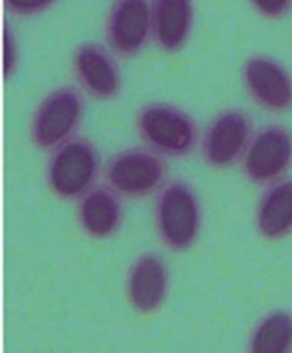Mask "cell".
<instances>
[{
	"label": "cell",
	"instance_id": "cell-1",
	"mask_svg": "<svg viewBox=\"0 0 292 353\" xmlns=\"http://www.w3.org/2000/svg\"><path fill=\"white\" fill-rule=\"evenodd\" d=\"M154 227L163 246L173 253L196 246L202 230V205L192 184L183 179L166 182L156 194Z\"/></svg>",
	"mask_w": 292,
	"mask_h": 353
},
{
	"label": "cell",
	"instance_id": "cell-2",
	"mask_svg": "<svg viewBox=\"0 0 292 353\" xmlns=\"http://www.w3.org/2000/svg\"><path fill=\"white\" fill-rule=\"evenodd\" d=\"M135 130L147 149L163 158H185L201 142L198 121L169 103H147L135 114Z\"/></svg>",
	"mask_w": 292,
	"mask_h": 353
},
{
	"label": "cell",
	"instance_id": "cell-3",
	"mask_svg": "<svg viewBox=\"0 0 292 353\" xmlns=\"http://www.w3.org/2000/svg\"><path fill=\"white\" fill-rule=\"evenodd\" d=\"M103 170L97 145L90 139L76 135L50 151L45 165L47 188L63 201H78L97 185Z\"/></svg>",
	"mask_w": 292,
	"mask_h": 353
},
{
	"label": "cell",
	"instance_id": "cell-4",
	"mask_svg": "<svg viewBox=\"0 0 292 353\" xmlns=\"http://www.w3.org/2000/svg\"><path fill=\"white\" fill-rule=\"evenodd\" d=\"M168 172L166 158L142 145L114 152L104 165L103 175L121 198L145 199L165 188Z\"/></svg>",
	"mask_w": 292,
	"mask_h": 353
},
{
	"label": "cell",
	"instance_id": "cell-5",
	"mask_svg": "<svg viewBox=\"0 0 292 353\" xmlns=\"http://www.w3.org/2000/svg\"><path fill=\"white\" fill-rule=\"evenodd\" d=\"M85 117V101L81 90L63 85L50 90L36 110L30 123V139L42 151H54L70 139L76 137Z\"/></svg>",
	"mask_w": 292,
	"mask_h": 353
},
{
	"label": "cell",
	"instance_id": "cell-6",
	"mask_svg": "<svg viewBox=\"0 0 292 353\" xmlns=\"http://www.w3.org/2000/svg\"><path fill=\"white\" fill-rule=\"evenodd\" d=\"M253 135L249 114L239 108H227L216 113L205 128L199 151L206 165L211 168H232L242 161Z\"/></svg>",
	"mask_w": 292,
	"mask_h": 353
},
{
	"label": "cell",
	"instance_id": "cell-7",
	"mask_svg": "<svg viewBox=\"0 0 292 353\" xmlns=\"http://www.w3.org/2000/svg\"><path fill=\"white\" fill-rule=\"evenodd\" d=\"M240 166L247 181L256 185L268 188L284 179L292 168V132L278 123L261 127L254 132Z\"/></svg>",
	"mask_w": 292,
	"mask_h": 353
},
{
	"label": "cell",
	"instance_id": "cell-8",
	"mask_svg": "<svg viewBox=\"0 0 292 353\" xmlns=\"http://www.w3.org/2000/svg\"><path fill=\"white\" fill-rule=\"evenodd\" d=\"M107 49L121 59L144 52L152 40V0H116L106 18Z\"/></svg>",
	"mask_w": 292,
	"mask_h": 353
},
{
	"label": "cell",
	"instance_id": "cell-9",
	"mask_svg": "<svg viewBox=\"0 0 292 353\" xmlns=\"http://www.w3.org/2000/svg\"><path fill=\"white\" fill-rule=\"evenodd\" d=\"M242 85L254 104L268 113L292 110V74L267 54H254L242 64Z\"/></svg>",
	"mask_w": 292,
	"mask_h": 353
},
{
	"label": "cell",
	"instance_id": "cell-10",
	"mask_svg": "<svg viewBox=\"0 0 292 353\" xmlns=\"http://www.w3.org/2000/svg\"><path fill=\"white\" fill-rule=\"evenodd\" d=\"M71 68L80 88L95 101L116 99L123 88V73L116 56L101 43L83 42L74 49Z\"/></svg>",
	"mask_w": 292,
	"mask_h": 353
},
{
	"label": "cell",
	"instance_id": "cell-11",
	"mask_svg": "<svg viewBox=\"0 0 292 353\" xmlns=\"http://www.w3.org/2000/svg\"><path fill=\"white\" fill-rule=\"evenodd\" d=\"M125 293L130 307L142 315L158 312L169 293V269L158 253H142L127 272Z\"/></svg>",
	"mask_w": 292,
	"mask_h": 353
},
{
	"label": "cell",
	"instance_id": "cell-12",
	"mask_svg": "<svg viewBox=\"0 0 292 353\" xmlns=\"http://www.w3.org/2000/svg\"><path fill=\"white\" fill-rule=\"evenodd\" d=\"M107 184H97L78 199L76 220L81 232L90 239L106 241L116 236L123 225V203Z\"/></svg>",
	"mask_w": 292,
	"mask_h": 353
},
{
	"label": "cell",
	"instance_id": "cell-13",
	"mask_svg": "<svg viewBox=\"0 0 292 353\" xmlns=\"http://www.w3.org/2000/svg\"><path fill=\"white\" fill-rule=\"evenodd\" d=\"M192 26V0H152V40L163 52H180L189 43Z\"/></svg>",
	"mask_w": 292,
	"mask_h": 353
},
{
	"label": "cell",
	"instance_id": "cell-14",
	"mask_svg": "<svg viewBox=\"0 0 292 353\" xmlns=\"http://www.w3.org/2000/svg\"><path fill=\"white\" fill-rule=\"evenodd\" d=\"M254 225L267 241L292 234V176H284L263 191L254 210Z\"/></svg>",
	"mask_w": 292,
	"mask_h": 353
},
{
	"label": "cell",
	"instance_id": "cell-15",
	"mask_svg": "<svg viewBox=\"0 0 292 353\" xmlns=\"http://www.w3.org/2000/svg\"><path fill=\"white\" fill-rule=\"evenodd\" d=\"M292 314L273 310L264 315L249 338L247 353H291Z\"/></svg>",
	"mask_w": 292,
	"mask_h": 353
},
{
	"label": "cell",
	"instance_id": "cell-16",
	"mask_svg": "<svg viewBox=\"0 0 292 353\" xmlns=\"http://www.w3.org/2000/svg\"><path fill=\"white\" fill-rule=\"evenodd\" d=\"M19 68V47L14 32L8 23L2 30V77L6 81L12 80Z\"/></svg>",
	"mask_w": 292,
	"mask_h": 353
},
{
	"label": "cell",
	"instance_id": "cell-17",
	"mask_svg": "<svg viewBox=\"0 0 292 353\" xmlns=\"http://www.w3.org/2000/svg\"><path fill=\"white\" fill-rule=\"evenodd\" d=\"M57 0H4V8L19 18H33L49 11Z\"/></svg>",
	"mask_w": 292,
	"mask_h": 353
},
{
	"label": "cell",
	"instance_id": "cell-18",
	"mask_svg": "<svg viewBox=\"0 0 292 353\" xmlns=\"http://www.w3.org/2000/svg\"><path fill=\"white\" fill-rule=\"evenodd\" d=\"M254 11L267 19H282L289 14L292 0H249Z\"/></svg>",
	"mask_w": 292,
	"mask_h": 353
}]
</instances>
